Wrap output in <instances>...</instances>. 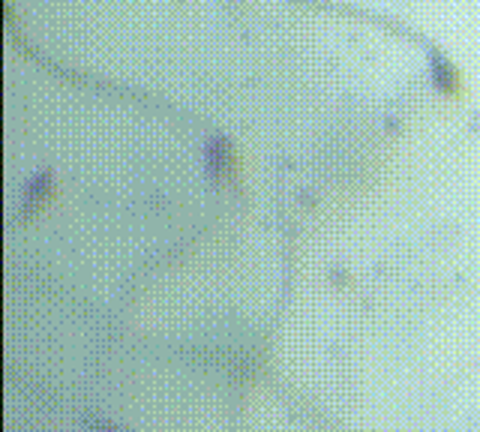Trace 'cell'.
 <instances>
[{"mask_svg":"<svg viewBox=\"0 0 480 432\" xmlns=\"http://www.w3.org/2000/svg\"><path fill=\"white\" fill-rule=\"evenodd\" d=\"M207 174L210 180H225V177H234V154L232 147H228L225 142H210L207 144Z\"/></svg>","mask_w":480,"mask_h":432,"instance_id":"cell-1","label":"cell"},{"mask_svg":"<svg viewBox=\"0 0 480 432\" xmlns=\"http://www.w3.org/2000/svg\"><path fill=\"white\" fill-rule=\"evenodd\" d=\"M48 195H52V174H39V177L30 180V186H27V204L30 207L45 202Z\"/></svg>","mask_w":480,"mask_h":432,"instance_id":"cell-2","label":"cell"}]
</instances>
